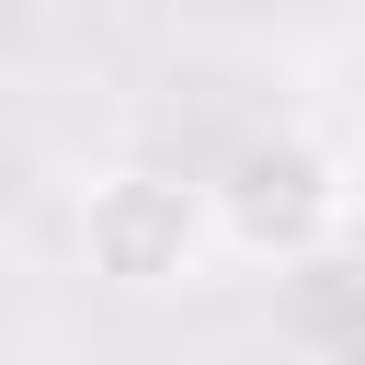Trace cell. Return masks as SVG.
<instances>
[{
  "label": "cell",
  "mask_w": 365,
  "mask_h": 365,
  "mask_svg": "<svg viewBox=\"0 0 365 365\" xmlns=\"http://www.w3.org/2000/svg\"><path fill=\"white\" fill-rule=\"evenodd\" d=\"M68 228H80V262L103 285H125V297H171L205 262H228L217 251V194L182 182V171H160V160H91Z\"/></svg>",
  "instance_id": "cell-1"
},
{
  "label": "cell",
  "mask_w": 365,
  "mask_h": 365,
  "mask_svg": "<svg viewBox=\"0 0 365 365\" xmlns=\"http://www.w3.org/2000/svg\"><path fill=\"white\" fill-rule=\"evenodd\" d=\"M217 251L228 262H262V274H297V262H319L331 240H342V217H354V182H342V160L319 148V137H297V125H274V137H240L228 160H217Z\"/></svg>",
  "instance_id": "cell-2"
},
{
  "label": "cell",
  "mask_w": 365,
  "mask_h": 365,
  "mask_svg": "<svg viewBox=\"0 0 365 365\" xmlns=\"http://www.w3.org/2000/svg\"><path fill=\"white\" fill-rule=\"evenodd\" d=\"M297 365H365V331H331V342H308Z\"/></svg>",
  "instance_id": "cell-3"
}]
</instances>
